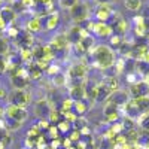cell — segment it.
Returning a JSON list of instances; mask_svg holds the SVG:
<instances>
[{
    "label": "cell",
    "mask_w": 149,
    "mask_h": 149,
    "mask_svg": "<svg viewBox=\"0 0 149 149\" xmlns=\"http://www.w3.org/2000/svg\"><path fill=\"white\" fill-rule=\"evenodd\" d=\"M78 2H81V0H58V5H60V8H63V9H70Z\"/></svg>",
    "instance_id": "35"
},
{
    "label": "cell",
    "mask_w": 149,
    "mask_h": 149,
    "mask_svg": "<svg viewBox=\"0 0 149 149\" xmlns=\"http://www.w3.org/2000/svg\"><path fill=\"white\" fill-rule=\"evenodd\" d=\"M146 21V18L143 15H136L133 17V26H137V24H143Z\"/></svg>",
    "instance_id": "40"
},
{
    "label": "cell",
    "mask_w": 149,
    "mask_h": 149,
    "mask_svg": "<svg viewBox=\"0 0 149 149\" xmlns=\"http://www.w3.org/2000/svg\"><path fill=\"white\" fill-rule=\"evenodd\" d=\"M81 137H82V136H81V133H79V130H76V128H72V131L69 133V140L74 145V143H78L79 140H81Z\"/></svg>",
    "instance_id": "33"
},
{
    "label": "cell",
    "mask_w": 149,
    "mask_h": 149,
    "mask_svg": "<svg viewBox=\"0 0 149 149\" xmlns=\"http://www.w3.org/2000/svg\"><path fill=\"white\" fill-rule=\"evenodd\" d=\"M8 27H9V26H8V22H6L2 17H0V34L5 33V31L8 30Z\"/></svg>",
    "instance_id": "43"
},
{
    "label": "cell",
    "mask_w": 149,
    "mask_h": 149,
    "mask_svg": "<svg viewBox=\"0 0 149 149\" xmlns=\"http://www.w3.org/2000/svg\"><path fill=\"white\" fill-rule=\"evenodd\" d=\"M51 82H52V85L55 86V88H61V86H64L67 84V76L64 73L60 72L58 74H55V76L51 78Z\"/></svg>",
    "instance_id": "27"
},
{
    "label": "cell",
    "mask_w": 149,
    "mask_h": 149,
    "mask_svg": "<svg viewBox=\"0 0 149 149\" xmlns=\"http://www.w3.org/2000/svg\"><path fill=\"white\" fill-rule=\"evenodd\" d=\"M134 102V104L137 106L140 115L143 113H149V97H139V98H131Z\"/></svg>",
    "instance_id": "22"
},
{
    "label": "cell",
    "mask_w": 149,
    "mask_h": 149,
    "mask_svg": "<svg viewBox=\"0 0 149 149\" xmlns=\"http://www.w3.org/2000/svg\"><path fill=\"white\" fill-rule=\"evenodd\" d=\"M2 2H3V0H2Z\"/></svg>",
    "instance_id": "54"
},
{
    "label": "cell",
    "mask_w": 149,
    "mask_h": 149,
    "mask_svg": "<svg viewBox=\"0 0 149 149\" xmlns=\"http://www.w3.org/2000/svg\"><path fill=\"white\" fill-rule=\"evenodd\" d=\"M0 17L8 22V26H14V22L17 21L18 14L10 6H2L0 8Z\"/></svg>",
    "instance_id": "15"
},
{
    "label": "cell",
    "mask_w": 149,
    "mask_h": 149,
    "mask_svg": "<svg viewBox=\"0 0 149 149\" xmlns=\"http://www.w3.org/2000/svg\"><path fill=\"white\" fill-rule=\"evenodd\" d=\"M5 118V107L0 106V119H3Z\"/></svg>",
    "instance_id": "46"
},
{
    "label": "cell",
    "mask_w": 149,
    "mask_h": 149,
    "mask_svg": "<svg viewBox=\"0 0 149 149\" xmlns=\"http://www.w3.org/2000/svg\"><path fill=\"white\" fill-rule=\"evenodd\" d=\"M8 70V63H6V57H0V73H5Z\"/></svg>",
    "instance_id": "41"
},
{
    "label": "cell",
    "mask_w": 149,
    "mask_h": 149,
    "mask_svg": "<svg viewBox=\"0 0 149 149\" xmlns=\"http://www.w3.org/2000/svg\"><path fill=\"white\" fill-rule=\"evenodd\" d=\"M94 46H95V39H94L93 34L86 36V37H82V39L74 45V48H76L78 52H81V54H90Z\"/></svg>",
    "instance_id": "12"
},
{
    "label": "cell",
    "mask_w": 149,
    "mask_h": 149,
    "mask_svg": "<svg viewBox=\"0 0 149 149\" xmlns=\"http://www.w3.org/2000/svg\"><path fill=\"white\" fill-rule=\"evenodd\" d=\"M33 97H31V91L27 90H12L8 94V104H14L18 107H24L27 109V106L31 103Z\"/></svg>",
    "instance_id": "3"
},
{
    "label": "cell",
    "mask_w": 149,
    "mask_h": 149,
    "mask_svg": "<svg viewBox=\"0 0 149 149\" xmlns=\"http://www.w3.org/2000/svg\"><path fill=\"white\" fill-rule=\"evenodd\" d=\"M148 9H149V6H148Z\"/></svg>",
    "instance_id": "52"
},
{
    "label": "cell",
    "mask_w": 149,
    "mask_h": 149,
    "mask_svg": "<svg viewBox=\"0 0 149 149\" xmlns=\"http://www.w3.org/2000/svg\"><path fill=\"white\" fill-rule=\"evenodd\" d=\"M110 94H112V93L107 90V86H106L103 82L97 84V102H106Z\"/></svg>",
    "instance_id": "23"
},
{
    "label": "cell",
    "mask_w": 149,
    "mask_h": 149,
    "mask_svg": "<svg viewBox=\"0 0 149 149\" xmlns=\"http://www.w3.org/2000/svg\"><path fill=\"white\" fill-rule=\"evenodd\" d=\"M17 40H18V45H19V49L21 48H31L36 42H34V34L29 33L27 30H22L19 31L18 37H17Z\"/></svg>",
    "instance_id": "14"
},
{
    "label": "cell",
    "mask_w": 149,
    "mask_h": 149,
    "mask_svg": "<svg viewBox=\"0 0 149 149\" xmlns=\"http://www.w3.org/2000/svg\"><path fill=\"white\" fill-rule=\"evenodd\" d=\"M5 34L8 36V39H12V37H14V39H17L18 34H19V30H18L17 27H14V26H9L8 30L5 31Z\"/></svg>",
    "instance_id": "36"
},
{
    "label": "cell",
    "mask_w": 149,
    "mask_h": 149,
    "mask_svg": "<svg viewBox=\"0 0 149 149\" xmlns=\"http://www.w3.org/2000/svg\"><path fill=\"white\" fill-rule=\"evenodd\" d=\"M67 149H76V146H74V145H72L70 148H67Z\"/></svg>",
    "instance_id": "48"
},
{
    "label": "cell",
    "mask_w": 149,
    "mask_h": 149,
    "mask_svg": "<svg viewBox=\"0 0 149 149\" xmlns=\"http://www.w3.org/2000/svg\"><path fill=\"white\" fill-rule=\"evenodd\" d=\"M142 61H143V63H146V64H149V49H148V52H146V54L143 55Z\"/></svg>",
    "instance_id": "44"
},
{
    "label": "cell",
    "mask_w": 149,
    "mask_h": 149,
    "mask_svg": "<svg viewBox=\"0 0 149 149\" xmlns=\"http://www.w3.org/2000/svg\"><path fill=\"white\" fill-rule=\"evenodd\" d=\"M122 43H124V37L119 36V34H115V33H113V34L109 37V46L113 49V51H115L116 48H121Z\"/></svg>",
    "instance_id": "28"
},
{
    "label": "cell",
    "mask_w": 149,
    "mask_h": 149,
    "mask_svg": "<svg viewBox=\"0 0 149 149\" xmlns=\"http://www.w3.org/2000/svg\"><path fill=\"white\" fill-rule=\"evenodd\" d=\"M61 72V69H60V66H57V64H49L48 66V69H46V73L49 74V76H55V74H58Z\"/></svg>",
    "instance_id": "37"
},
{
    "label": "cell",
    "mask_w": 149,
    "mask_h": 149,
    "mask_svg": "<svg viewBox=\"0 0 149 149\" xmlns=\"http://www.w3.org/2000/svg\"><path fill=\"white\" fill-rule=\"evenodd\" d=\"M49 48L54 51V54H55V58H57V54L58 52H64L66 49L69 48V39H67V36H66V33H57L55 36H52L51 37V40H49Z\"/></svg>",
    "instance_id": "6"
},
{
    "label": "cell",
    "mask_w": 149,
    "mask_h": 149,
    "mask_svg": "<svg viewBox=\"0 0 149 149\" xmlns=\"http://www.w3.org/2000/svg\"><path fill=\"white\" fill-rule=\"evenodd\" d=\"M88 70H90L88 63H85V61H76V63H72L69 66L66 76H67V79H72L73 84L85 82L86 76H88Z\"/></svg>",
    "instance_id": "2"
},
{
    "label": "cell",
    "mask_w": 149,
    "mask_h": 149,
    "mask_svg": "<svg viewBox=\"0 0 149 149\" xmlns=\"http://www.w3.org/2000/svg\"><path fill=\"white\" fill-rule=\"evenodd\" d=\"M5 116L8 119H12V121H17V122L24 124V121L29 118V112H27V109H24V107L8 104L5 107Z\"/></svg>",
    "instance_id": "5"
},
{
    "label": "cell",
    "mask_w": 149,
    "mask_h": 149,
    "mask_svg": "<svg viewBox=\"0 0 149 149\" xmlns=\"http://www.w3.org/2000/svg\"><path fill=\"white\" fill-rule=\"evenodd\" d=\"M10 84H12V86H14V90H27V86H29L27 73L10 78Z\"/></svg>",
    "instance_id": "18"
},
{
    "label": "cell",
    "mask_w": 149,
    "mask_h": 149,
    "mask_svg": "<svg viewBox=\"0 0 149 149\" xmlns=\"http://www.w3.org/2000/svg\"><path fill=\"white\" fill-rule=\"evenodd\" d=\"M57 128H58L60 134H67V133L72 131V124L67 122L66 119H61V121L57 124Z\"/></svg>",
    "instance_id": "32"
},
{
    "label": "cell",
    "mask_w": 149,
    "mask_h": 149,
    "mask_svg": "<svg viewBox=\"0 0 149 149\" xmlns=\"http://www.w3.org/2000/svg\"><path fill=\"white\" fill-rule=\"evenodd\" d=\"M136 122L139 124V127H140L142 131L149 133V113H143V115H140L137 119H136Z\"/></svg>",
    "instance_id": "29"
},
{
    "label": "cell",
    "mask_w": 149,
    "mask_h": 149,
    "mask_svg": "<svg viewBox=\"0 0 149 149\" xmlns=\"http://www.w3.org/2000/svg\"><path fill=\"white\" fill-rule=\"evenodd\" d=\"M86 82V81H85ZM85 82H78L73 84L69 90V97L72 98L73 102L78 100H85Z\"/></svg>",
    "instance_id": "13"
},
{
    "label": "cell",
    "mask_w": 149,
    "mask_h": 149,
    "mask_svg": "<svg viewBox=\"0 0 149 149\" xmlns=\"http://www.w3.org/2000/svg\"><path fill=\"white\" fill-rule=\"evenodd\" d=\"M93 58V64L94 67L100 69V70H107L112 69L115 64L116 54L109 45H95L93 48V51L90 52Z\"/></svg>",
    "instance_id": "1"
},
{
    "label": "cell",
    "mask_w": 149,
    "mask_h": 149,
    "mask_svg": "<svg viewBox=\"0 0 149 149\" xmlns=\"http://www.w3.org/2000/svg\"><path fill=\"white\" fill-rule=\"evenodd\" d=\"M9 51H10L9 39L0 34V57H8L9 55Z\"/></svg>",
    "instance_id": "26"
},
{
    "label": "cell",
    "mask_w": 149,
    "mask_h": 149,
    "mask_svg": "<svg viewBox=\"0 0 149 149\" xmlns=\"http://www.w3.org/2000/svg\"><path fill=\"white\" fill-rule=\"evenodd\" d=\"M103 118H104V122L106 124H113V122H118L121 119V110L118 106L112 104L109 102H106L104 107H103Z\"/></svg>",
    "instance_id": "8"
},
{
    "label": "cell",
    "mask_w": 149,
    "mask_h": 149,
    "mask_svg": "<svg viewBox=\"0 0 149 149\" xmlns=\"http://www.w3.org/2000/svg\"><path fill=\"white\" fill-rule=\"evenodd\" d=\"M45 18H46V19H45V24H43L45 30L52 31V30H55V29L58 27V24H60V14H58V12H52V14H48Z\"/></svg>",
    "instance_id": "16"
},
{
    "label": "cell",
    "mask_w": 149,
    "mask_h": 149,
    "mask_svg": "<svg viewBox=\"0 0 149 149\" xmlns=\"http://www.w3.org/2000/svg\"><path fill=\"white\" fill-rule=\"evenodd\" d=\"M72 110L78 116H85L86 113H88V110H90V104H88L86 100H78V102L73 103V109Z\"/></svg>",
    "instance_id": "21"
},
{
    "label": "cell",
    "mask_w": 149,
    "mask_h": 149,
    "mask_svg": "<svg viewBox=\"0 0 149 149\" xmlns=\"http://www.w3.org/2000/svg\"><path fill=\"white\" fill-rule=\"evenodd\" d=\"M19 2H21L22 8L26 9V10L34 9V6H36V3H34V0H19Z\"/></svg>",
    "instance_id": "39"
},
{
    "label": "cell",
    "mask_w": 149,
    "mask_h": 149,
    "mask_svg": "<svg viewBox=\"0 0 149 149\" xmlns=\"http://www.w3.org/2000/svg\"><path fill=\"white\" fill-rule=\"evenodd\" d=\"M0 149H5V148H3V146H2V145H0Z\"/></svg>",
    "instance_id": "50"
},
{
    "label": "cell",
    "mask_w": 149,
    "mask_h": 149,
    "mask_svg": "<svg viewBox=\"0 0 149 149\" xmlns=\"http://www.w3.org/2000/svg\"><path fill=\"white\" fill-rule=\"evenodd\" d=\"M93 34L100 37V39H109V37L113 34V29H112V26L109 22H97L95 21Z\"/></svg>",
    "instance_id": "10"
},
{
    "label": "cell",
    "mask_w": 149,
    "mask_h": 149,
    "mask_svg": "<svg viewBox=\"0 0 149 149\" xmlns=\"http://www.w3.org/2000/svg\"><path fill=\"white\" fill-rule=\"evenodd\" d=\"M48 136H49V139H51V140H54V139H61V137H60L61 134H60L57 125H49V128H48Z\"/></svg>",
    "instance_id": "34"
},
{
    "label": "cell",
    "mask_w": 149,
    "mask_h": 149,
    "mask_svg": "<svg viewBox=\"0 0 149 149\" xmlns=\"http://www.w3.org/2000/svg\"><path fill=\"white\" fill-rule=\"evenodd\" d=\"M143 81H145V82L149 85V70H148V73L145 74V76H143Z\"/></svg>",
    "instance_id": "47"
},
{
    "label": "cell",
    "mask_w": 149,
    "mask_h": 149,
    "mask_svg": "<svg viewBox=\"0 0 149 149\" xmlns=\"http://www.w3.org/2000/svg\"><path fill=\"white\" fill-rule=\"evenodd\" d=\"M51 106H49V102L46 98H42V100H37L34 103V115L39 119H46L48 115L51 113Z\"/></svg>",
    "instance_id": "11"
},
{
    "label": "cell",
    "mask_w": 149,
    "mask_h": 149,
    "mask_svg": "<svg viewBox=\"0 0 149 149\" xmlns=\"http://www.w3.org/2000/svg\"><path fill=\"white\" fill-rule=\"evenodd\" d=\"M2 3H3V2H2V0H0V8H2Z\"/></svg>",
    "instance_id": "49"
},
{
    "label": "cell",
    "mask_w": 149,
    "mask_h": 149,
    "mask_svg": "<svg viewBox=\"0 0 149 149\" xmlns=\"http://www.w3.org/2000/svg\"><path fill=\"white\" fill-rule=\"evenodd\" d=\"M143 2L142 0H124V6L130 12H139L142 9Z\"/></svg>",
    "instance_id": "25"
},
{
    "label": "cell",
    "mask_w": 149,
    "mask_h": 149,
    "mask_svg": "<svg viewBox=\"0 0 149 149\" xmlns=\"http://www.w3.org/2000/svg\"><path fill=\"white\" fill-rule=\"evenodd\" d=\"M26 70H27V78H29V81H30V79H31V81H39V79H42V76H43V72L34 64V61H33V63H30V64H27Z\"/></svg>",
    "instance_id": "20"
},
{
    "label": "cell",
    "mask_w": 149,
    "mask_h": 149,
    "mask_svg": "<svg viewBox=\"0 0 149 149\" xmlns=\"http://www.w3.org/2000/svg\"><path fill=\"white\" fill-rule=\"evenodd\" d=\"M128 100H130L128 91H125V90H118V91H115V93H112L106 102H109V103H112V104H115V106H118V107L121 109Z\"/></svg>",
    "instance_id": "9"
},
{
    "label": "cell",
    "mask_w": 149,
    "mask_h": 149,
    "mask_svg": "<svg viewBox=\"0 0 149 149\" xmlns=\"http://www.w3.org/2000/svg\"><path fill=\"white\" fill-rule=\"evenodd\" d=\"M69 12H70V17L76 26H79L81 22H86L90 19V6L85 2H78L74 6H72L69 9Z\"/></svg>",
    "instance_id": "4"
},
{
    "label": "cell",
    "mask_w": 149,
    "mask_h": 149,
    "mask_svg": "<svg viewBox=\"0 0 149 149\" xmlns=\"http://www.w3.org/2000/svg\"><path fill=\"white\" fill-rule=\"evenodd\" d=\"M49 2V0H34V3H36V6L37 5H40V6H43L45 3H48Z\"/></svg>",
    "instance_id": "45"
},
{
    "label": "cell",
    "mask_w": 149,
    "mask_h": 149,
    "mask_svg": "<svg viewBox=\"0 0 149 149\" xmlns=\"http://www.w3.org/2000/svg\"><path fill=\"white\" fill-rule=\"evenodd\" d=\"M112 6L113 5H97L95 9H94V21H97V22H107V21H110L112 15L116 12Z\"/></svg>",
    "instance_id": "7"
},
{
    "label": "cell",
    "mask_w": 149,
    "mask_h": 149,
    "mask_svg": "<svg viewBox=\"0 0 149 149\" xmlns=\"http://www.w3.org/2000/svg\"><path fill=\"white\" fill-rule=\"evenodd\" d=\"M21 149H24V148H21Z\"/></svg>",
    "instance_id": "53"
},
{
    "label": "cell",
    "mask_w": 149,
    "mask_h": 149,
    "mask_svg": "<svg viewBox=\"0 0 149 149\" xmlns=\"http://www.w3.org/2000/svg\"><path fill=\"white\" fill-rule=\"evenodd\" d=\"M61 118H63V116H61L60 112H58L57 109H52V110H51V113L48 115L46 119H48V122L51 124V125H57V124L61 121Z\"/></svg>",
    "instance_id": "31"
},
{
    "label": "cell",
    "mask_w": 149,
    "mask_h": 149,
    "mask_svg": "<svg viewBox=\"0 0 149 149\" xmlns=\"http://www.w3.org/2000/svg\"><path fill=\"white\" fill-rule=\"evenodd\" d=\"M148 39H149V34H148Z\"/></svg>",
    "instance_id": "51"
},
{
    "label": "cell",
    "mask_w": 149,
    "mask_h": 149,
    "mask_svg": "<svg viewBox=\"0 0 149 149\" xmlns=\"http://www.w3.org/2000/svg\"><path fill=\"white\" fill-rule=\"evenodd\" d=\"M8 94H9V91L5 88V86L0 85V100H8Z\"/></svg>",
    "instance_id": "42"
},
{
    "label": "cell",
    "mask_w": 149,
    "mask_h": 149,
    "mask_svg": "<svg viewBox=\"0 0 149 149\" xmlns=\"http://www.w3.org/2000/svg\"><path fill=\"white\" fill-rule=\"evenodd\" d=\"M31 54H33L34 61L42 60V58H43V45H42V43H34V45L31 46Z\"/></svg>",
    "instance_id": "30"
},
{
    "label": "cell",
    "mask_w": 149,
    "mask_h": 149,
    "mask_svg": "<svg viewBox=\"0 0 149 149\" xmlns=\"http://www.w3.org/2000/svg\"><path fill=\"white\" fill-rule=\"evenodd\" d=\"M26 29L29 33L31 34H37V33H40L43 30V24H42V19L40 18H37V17H33L27 21L26 24Z\"/></svg>",
    "instance_id": "17"
},
{
    "label": "cell",
    "mask_w": 149,
    "mask_h": 149,
    "mask_svg": "<svg viewBox=\"0 0 149 149\" xmlns=\"http://www.w3.org/2000/svg\"><path fill=\"white\" fill-rule=\"evenodd\" d=\"M37 128H39L40 131H48V128H49V125L51 124L48 122V119H37Z\"/></svg>",
    "instance_id": "38"
},
{
    "label": "cell",
    "mask_w": 149,
    "mask_h": 149,
    "mask_svg": "<svg viewBox=\"0 0 149 149\" xmlns=\"http://www.w3.org/2000/svg\"><path fill=\"white\" fill-rule=\"evenodd\" d=\"M18 55H19L22 63H26V64H30V63H33V61H34L33 54H31V48H21Z\"/></svg>",
    "instance_id": "24"
},
{
    "label": "cell",
    "mask_w": 149,
    "mask_h": 149,
    "mask_svg": "<svg viewBox=\"0 0 149 149\" xmlns=\"http://www.w3.org/2000/svg\"><path fill=\"white\" fill-rule=\"evenodd\" d=\"M103 84L107 86V90L110 93H115L118 90H121V81L116 74H110V76H104L103 79Z\"/></svg>",
    "instance_id": "19"
}]
</instances>
